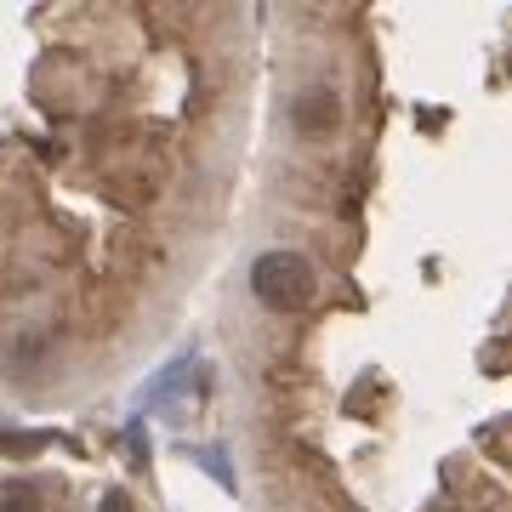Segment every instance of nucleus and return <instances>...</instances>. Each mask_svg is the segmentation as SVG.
Here are the masks:
<instances>
[{
	"mask_svg": "<svg viewBox=\"0 0 512 512\" xmlns=\"http://www.w3.org/2000/svg\"><path fill=\"white\" fill-rule=\"evenodd\" d=\"M296 126L302 131H325V126H336V92H319V86H313V92H302L296 97Z\"/></svg>",
	"mask_w": 512,
	"mask_h": 512,
	"instance_id": "f03ea898",
	"label": "nucleus"
},
{
	"mask_svg": "<svg viewBox=\"0 0 512 512\" xmlns=\"http://www.w3.org/2000/svg\"><path fill=\"white\" fill-rule=\"evenodd\" d=\"M194 461H200V467H205L211 478H217L222 490H234V473H228V456H222L217 444H205V450H194Z\"/></svg>",
	"mask_w": 512,
	"mask_h": 512,
	"instance_id": "20e7f679",
	"label": "nucleus"
},
{
	"mask_svg": "<svg viewBox=\"0 0 512 512\" xmlns=\"http://www.w3.org/2000/svg\"><path fill=\"white\" fill-rule=\"evenodd\" d=\"M52 444V433H12V427H0V456H40Z\"/></svg>",
	"mask_w": 512,
	"mask_h": 512,
	"instance_id": "7ed1b4c3",
	"label": "nucleus"
},
{
	"mask_svg": "<svg viewBox=\"0 0 512 512\" xmlns=\"http://www.w3.org/2000/svg\"><path fill=\"white\" fill-rule=\"evenodd\" d=\"M0 512H40V507H29V501H6Z\"/></svg>",
	"mask_w": 512,
	"mask_h": 512,
	"instance_id": "423d86ee",
	"label": "nucleus"
},
{
	"mask_svg": "<svg viewBox=\"0 0 512 512\" xmlns=\"http://www.w3.org/2000/svg\"><path fill=\"white\" fill-rule=\"evenodd\" d=\"M251 291L262 308L274 313H302L319 291V274H313V262L302 251H262L251 262Z\"/></svg>",
	"mask_w": 512,
	"mask_h": 512,
	"instance_id": "f257e3e1",
	"label": "nucleus"
},
{
	"mask_svg": "<svg viewBox=\"0 0 512 512\" xmlns=\"http://www.w3.org/2000/svg\"><path fill=\"white\" fill-rule=\"evenodd\" d=\"M97 512H131L126 490H109V495H103V507H97Z\"/></svg>",
	"mask_w": 512,
	"mask_h": 512,
	"instance_id": "39448f33",
	"label": "nucleus"
}]
</instances>
